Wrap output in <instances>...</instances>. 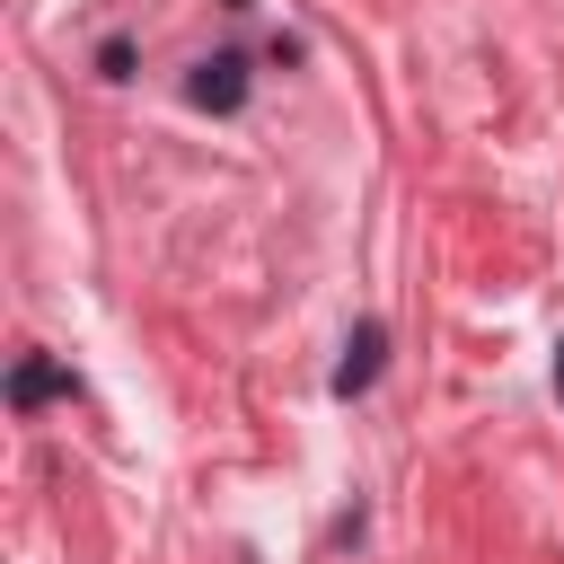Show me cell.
Listing matches in <instances>:
<instances>
[{"label": "cell", "mask_w": 564, "mask_h": 564, "mask_svg": "<svg viewBox=\"0 0 564 564\" xmlns=\"http://www.w3.org/2000/svg\"><path fill=\"white\" fill-rule=\"evenodd\" d=\"M185 97H194V106H212V115H229V106L247 97V53H203V62H194V79H185Z\"/></svg>", "instance_id": "cell-1"}, {"label": "cell", "mask_w": 564, "mask_h": 564, "mask_svg": "<svg viewBox=\"0 0 564 564\" xmlns=\"http://www.w3.org/2000/svg\"><path fill=\"white\" fill-rule=\"evenodd\" d=\"M379 352H388V326H379V317H361V326L344 335V361H335V397H361V388L379 379Z\"/></svg>", "instance_id": "cell-2"}, {"label": "cell", "mask_w": 564, "mask_h": 564, "mask_svg": "<svg viewBox=\"0 0 564 564\" xmlns=\"http://www.w3.org/2000/svg\"><path fill=\"white\" fill-rule=\"evenodd\" d=\"M44 397H70V379H62L53 361H35V352H26V361H18V379H9V405L26 414V405H44Z\"/></svg>", "instance_id": "cell-3"}, {"label": "cell", "mask_w": 564, "mask_h": 564, "mask_svg": "<svg viewBox=\"0 0 564 564\" xmlns=\"http://www.w3.org/2000/svg\"><path fill=\"white\" fill-rule=\"evenodd\" d=\"M555 397H564V344H555Z\"/></svg>", "instance_id": "cell-4"}]
</instances>
